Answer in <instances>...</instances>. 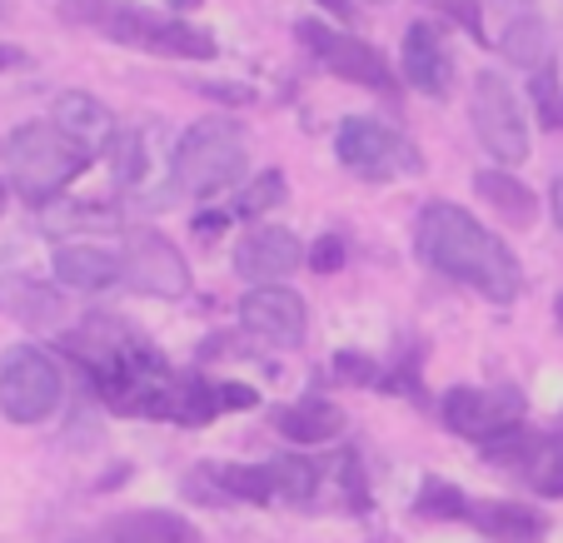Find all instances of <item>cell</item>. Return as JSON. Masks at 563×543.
<instances>
[{"instance_id":"30bf717a","label":"cell","mask_w":563,"mask_h":543,"mask_svg":"<svg viewBox=\"0 0 563 543\" xmlns=\"http://www.w3.org/2000/svg\"><path fill=\"white\" fill-rule=\"evenodd\" d=\"M299 41L309 45V55H314L319 65H330L340 80L394 96V70L384 65V55L374 51V45L354 41V35L334 31V25H319V21H299Z\"/></svg>"},{"instance_id":"7a4b0ae2","label":"cell","mask_w":563,"mask_h":543,"mask_svg":"<svg viewBox=\"0 0 563 543\" xmlns=\"http://www.w3.org/2000/svg\"><path fill=\"white\" fill-rule=\"evenodd\" d=\"M65 21H80L100 31L106 41L140 45L150 55H170V60H210L214 41L185 21H165V15L145 11V5H125V0H65Z\"/></svg>"},{"instance_id":"ffe728a7","label":"cell","mask_w":563,"mask_h":543,"mask_svg":"<svg viewBox=\"0 0 563 543\" xmlns=\"http://www.w3.org/2000/svg\"><path fill=\"white\" fill-rule=\"evenodd\" d=\"M55 279L70 289H110L120 279V259L106 255V250H90V245H60L55 250Z\"/></svg>"},{"instance_id":"e575fe53","label":"cell","mask_w":563,"mask_h":543,"mask_svg":"<svg viewBox=\"0 0 563 543\" xmlns=\"http://www.w3.org/2000/svg\"><path fill=\"white\" fill-rule=\"evenodd\" d=\"M553 220L563 224V175H559V180H553Z\"/></svg>"},{"instance_id":"9c48e42d","label":"cell","mask_w":563,"mask_h":543,"mask_svg":"<svg viewBox=\"0 0 563 543\" xmlns=\"http://www.w3.org/2000/svg\"><path fill=\"white\" fill-rule=\"evenodd\" d=\"M120 279L140 295H165L180 299L190 289V265L180 259V250L159 230H125V255H120Z\"/></svg>"},{"instance_id":"83f0119b","label":"cell","mask_w":563,"mask_h":543,"mask_svg":"<svg viewBox=\"0 0 563 543\" xmlns=\"http://www.w3.org/2000/svg\"><path fill=\"white\" fill-rule=\"evenodd\" d=\"M533 106H539L543 130L563 135V90H559V75H553V70H539V75H533Z\"/></svg>"},{"instance_id":"9a60e30c","label":"cell","mask_w":563,"mask_h":543,"mask_svg":"<svg viewBox=\"0 0 563 543\" xmlns=\"http://www.w3.org/2000/svg\"><path fill=\"white\" fill-rule=\"evenodd\" d=\"M55 130H60L65 140H75L90 160H96L106 145H115V120H110V110L100 106L96 96H86V90H65V96L55 100Z\"/></svg>"},{"instance_id":"8992f818","label":"cell","mask_w":563,"mask_h":543,"mask_svg":"<svg viewBox=\"0 0 563 543\" xmlns=\"http://www.w3.org/2000/svg\"><path fill=\"white\" fill-rule=\"evenodd\" d=\"M334 149H340V160L350 165L354 175L364 180H394V175H419L424 170V155L409 145L399 130L379 125L369 115H350L334 135Z\"/></svg>"},{"instance_id":"44dd1931","label":"cell","mask_w":563,"mask_h":543,"mask_svg":"<svg viewBox=\"0 0 563 543\" xmlns=\"http://www.w3.org/2000/svg\"><path fill=\"white\" fill-rule=\"evenodd\" d=\"M474 190L489 200V210H499L509 224H519V230H529L533 214H539V200H533V190L519 180V175L509 170H478L474 175Z\"/></svg>"},{"instance_id":"52a82bcc","label":"cell","mask_w":563,"mask_h":543,"mask_svg":"<svg viewBox=\"0 0 563 543\" xmlns=\"http://www.w3.org/2000/svg\"><path fill=\"white\" fill-rule=\"evenodd\" d=\"M474 130L484 140L494 160L504 165H523L529 160V130H523L519 100H514L509 80L499 70H484L474 86Z\"/></svg>"},{"instance_id":"f1b7e54d","label":"cell","mask_w":563,"mask_h":543,"mask_svg":"<svg viewBox=\"0 0 563 543\" xmlns=\"http://www.w3.org/2000/svg\"><path fill=\"white\" fill-rule=\"evenodd\" d=\"M309 269H314V275H334V269H344V240L340 235H319L314 250H309Z\"/></svg>"},{"instance_id":"cb8c5ba5","label":"cell","mask_w":563,"mask_h":543,"mask_svg":"<svg viewBox=\"0 0 563 543\" xmlns=\"http://www.w3.org/2000/svg\"><path fill=\"white\" fill-rule=\"evenodd\" d=\"M110 165H115V185L135 190L150 175V155H145V135L140 130H120V140L110 145Z\"/></svg>"},{"instance_id":"d4e9b609","label":"cell","mask_w":563,"mask_h":543,"mask_svg":"<svg viewBox=\"0 0 563 543\" xmlns=\"http://www.w3.org/2000/svg\"><path fill=\"white\" fill-rule=\"evenodd\" d=\"M279 200H285V175L265 170V175H255V180L240 190V200H234V214L255 220V214H265V210H279Z\"/></svg>"},{"instance_id":"ac0fdd59","label":"cell","mask_w":563,"mask_h":543,"mask_svg":"<svg viewBox=\"0 0 563 543\" xmlns=\"http://www.w3.org/2000/svg\"><path fill=\"white\" fill-rule=\"evenodd\" d=\"M468 523H478L484 533L494 539H509V543H539L549 533V519L529 503H504V499H484V503H468L464 513Z\"/></svg>"},{"instance_id":"ba28073f","label":"cell","mask_w":563,"mask_h":543,"mask_svg":"<svg viewBox=\"0 0 563 543\" xmlns=\"http://www.w3.org/2000/svg\"><path fill=\"white\" fill-rule=\"evenodd\" d=\"M478 448H484L489 464H504V469L523 474L529 489H539L543 499H563V434H539V429L519 424Z\"/></svg>"},{"instance_id":"8d00e7d4","label":"cell","mask_w":563,"mask_h":543,"mask_svg":"<svg viewBox=\"0 0 563 543\" xmlns=\"http://www.w3.org/2000/svg\"><path fill=\"white\" fill-rule=\"evenodd\" d=\"M559 324H563V295H559Z\"/></svg>"},{"instance_id":"e0dca14e","label":"cell","mask_w":563,"mask_h":543,"mask_svg":"<svg viewBox=\"0 0 563 543\" xmlns=\"http://www.w3.org/2000/svg\"><path fill=\"white\" fill-rule=\"evenodd\" d=\"M0 314H11V320L31 324V330H51V324H60L65 304L35 275H0Z\"/></svg>"},{"instance_id":"d590c367","label":"cell","mask_w":563,"mask_h":543,"mask_svg":"<svg viewBox=\"0 0 563 543\" xmlns=\"http://www.w3.org/2000/svg\"><path fill=\"white\" fill-rule=\"evenodd\" d=\"M0 210H5V185H0Z\"/></svg>"},{"instance_id":"484cf974","label":"cell","mask_w":563,"mask_h":543,"mask_svg":"<svg viewBox=\"0 0 563 543\" xmlns=\"http://www.w3.org/2000/svg\"><path fill=\"white\" fill-rule=\"evenodd\" d=\"M424 519H464L468 513V503H464V494L454 489V484H444V479H424V489H419V503H415Z\"/></svg>"},{"instance_id":"4316f807","label":"cell","mask_w":563,"mask_h":543,"mask_svg":"<svg viewBox=\"0 0 563 543\" xmlns=\"http://www.w3.org/2000/svg\"><path fill=\"white\" fill-rule=\"evenodd\" d=\"M504 51H509L519 65H543V55H549V35H543L539 21L509 25V35H504Z\"/></svg>"},{"instance_id":"603a6c76","label":"cell","mask_w":563,"mask_h":543,"mask_svg":"<svg viewBox=\"0 0 563 543\" xmlns=\"http://www.w3.org/2000/svg\"><path fill=\"white\" fill-rule=\"evenodd\" d=\"M41 230L45 235H75V230H96V235H106V230H120V214L106 210V204H51V210L41 214Z\"/></svg>"},{"instance_id":"5b68a950","label":"cell","mask_w":563,"mask_h":543,"mask_svg":"<svg viewBox=\"0 0 563 543\" xmlns=\"http://www.w3.org/2000/svg\"><path fill=\"white\" fill-rule=\"evenodd\" d=\"M60 369L35 344H11L0 354V414L11 424H41L60 409Z\"/></svg>"},{"instance_id":"4dcf8cb0","label":"cell","mask_w":563,"mask_h":543,"mask_svg":"<svg viewBox=\"0 0 563 543\" xmlns=\"http://www.w3.org/2000/svg\"><path fill=\"white\" fill-rule=\"evenodd\" d=\"M214 399H220V409H255L260 405V389H250V384H220V389H214Z\"/></svg>"},{"instance_id":"1f68e13d","label":"cell","mask_w":563,"mask_h":543,"mask_svg":"<svg viewBox=\"0 0 563 543\" xmlns=\"http://www.w3.org/2000/svg\"><path fill=\"white\" fill-rule=\"evenodd\" d=\"M195 90H205V96H214V100H240V106L250 100V90H234V86H195Z\"/></svg>"},{"instance_id":"74e56055","label":"cell","mask_w":563,"mask_h":543,"mask_svg":"<svg viewBox=\"0 0 563 543\" xmlns=\"http://www.w3.org/2000/svg\"><path fill=\"white\" fill-rule=\"evenodd\" d=\"M86 543H96V539H86ZM106 543H110V539H106Z\"/></svg>"},{"instance_id":"d6986e66","label":"cell","mask_w":563,"mask_h":543,"mask_svg":"<svg viewBox=\"0 0 563 543\" xmlns=\"http://www.w3.org/2000/svg\"><path fill=\"white\" fill-rule=\"evenodd\" d=\"M275 429L289 444H324V439H334L344 429V409L330 405V399H299V405L279 409Z\"/></svg>"},{"instance_id":"2e32d148","label":"cell","mask_w":563,"mask_h":543,"mask_svg":"<svg viewBox=\"0 0 563 543\" xmlns=\"http://www.w3.org/2000/svg\"><path fill=\"white\" fill-rule=\"evenodd\" d=\"M405 80L424 96H449V86H454V60L429 25H409L405 35Z\"/></svg>"},{"instance_id":"f546056e","label":"cell","mask_w":563,"mask_h":543,"mask_svg":"<svg viewBox=\"0 0 563 543\" xmlns=\"http://www.w3.org/2000/svg\"><path fill=\"white\" fill-rule=\"evenodd\" d=\"M334 369H340V379H350V384H379V369H374V359L369 354H334Z\"/></svg>"},{"instance_id":"277c9868","label":"cell","mask_w":563,"mask_h":543,"mask_svg":"<svg viewBox=\"0 0 563 543\" xmlns=\"http://www.w3.org/2000/svg\"><path fill=\"white\" fill-rule=\"evenodd\" d=\"M5 155H11L15 185H21L25 200H51L55 190H65L90 165V155L75 140H65L60 130L45 125H21L11 135V145H5Z\"/></svg>"},{"instance_id":"7402d4cb","label":"cell","mask_w":563,"mask_h":543,"mask_svg":"<svg viewBox=\"0 0 563 543\" xmlns=\"http://www.w3.org/2000/svg\"><path fill=\"white\" fill-rule=\"evenodd\" d=\"M110 543H205V539L180 513L140 509V513H125L120 523H110Z\"/></svg>"},{"instance_id":"836d02e7","label":"cell","mask_w":563,"mask_h":543,"mask_svg":"<svg viewBox=\"0 0 563 543\" xmlns=\"http://www.w3.org/2000/svg\"><path fill=\"white\" fill-rule=\"evenodd\" d=\"M21 60H25V55L15 51V45H0V70H11V65H21Z\"/></svg>"},{"instance_id":"5bb4252c","label":"cell","mask_w":563,"mask_h":543,"mask_svg":"<svg viewBox=\"0 0 563 543\" xmlns=\"http://www.w3.org/2000/svg\"><path fill=\"white\" fill-rule=\"evenodd\" d=\"M305 259H309L305 245H299L295 230H285V224H265V230L245 235L240 250H234V269L245 279H255V285H279V279H289Z\"/></svg>"},{"instance_id":"d6a6232c","label":"cell","mask_w":563,"mask_h":543,"mask_svg":"<svg viewBox=\"0 0 563 543\" xmlns=\"http://www.w3.org/2000/svg\"><path fill=\"white\" fill-rule=\"evenodd\" d=\"M319 5H324V11H330V15H340V21H350V0H319Z\"/></svg>"},{"instance_id":"4fadbf2b","label":"cell","mask_w":563,"mask_h":543,"mask_svg":"<svg viewBox=\"0 0 563 543\" xmlns=\"http://www.w3.org/2000/svg\"><path fill=\"white\" fill-rule=\"evenodd\" d=\"M240 324L255 340L295 350V344H305V299L295 289H250L240 299Z\"/></svg>"},{"instance_id":"7c38bea8","label":"cell","mask_w":563,"mask_h":543,"mask_svg":"<svg viewBox=\"0 0 563 543\" xmlns=\"http://www.w3.org/2000/svg\"><path fill=\"white\" fill-rule=\"evenodd\" d=\"M439 414H444V424L454 434L474 439V444H489V439L519 429L523 399L514 389H449Z\"/></svg>"},{"instance_id":"6da1fadb","label":"cell","mask_w":563,"mask_h":543,"mask_svg":"<svg viewBox=\"0 0 563 543\" xmlns=\"http://www.w3.org/2000/svg\"><path fill=\"white\" fill-rule=\"evenodd\" d=\"M419 255H424L439 275L478 289V295L494 299V304H509L523 289L519 259L504 250V240L489 235L474 214L449 200L424 204V214H419Z\"/></svg>"},{"instance_id":"8fae6325","label":"cell","mask_w":563,"mask_h":543,"mask_svg":"<svg viewBox=\"0 0 563 543\" xmlns=\"http://www.w3.org/2000/svg\"><path fill=\"white\" fill-rule=\"evenodd\" d=\"M214 479L234 494V499H250V503H305L314 499L319 489V469L309 458L285 454V458H269V464H245V469H214Z\"/></svg>"},{"instance_id":"3957f363","label":"cell","mask_w":563,"mask_h":543,"mask_svg":"<svg viewBox=\"0 0 563 543\" xmlns=\"http://www.w3.org/2000/svg\"><path fill=\"white\" fill-rule=\"evenodd\" d=\"M245 170V140L230 120H200L175 149V180L185 195H220Z\"/></svg>"}]
</instances>
